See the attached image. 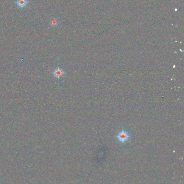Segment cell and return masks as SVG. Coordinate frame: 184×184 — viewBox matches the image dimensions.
Instances as JSON below:
<instances>
[{
    "instance_id": "7a4b0ae2",
    "label": "cell",
    "mask_w": 184,
    "mask_h": 184,
    "mask_svg": "<svg viewBox=\"0 0 184 184\" xmlns=\"http://www.w3.org/2000/svg\"><path fill=\"white\" fill-rule=\"evenodd\" d=\"M28 3V0H16V5L20 8H24L26 7Z\"/></svg>"
},
{
    "instance_id": "6da1fadb",
    "label": "cell",
    "mask_w": 184,
    "mask_h": 184,
    "mask_svg": "<svg viewBox=\"0 0 184 184\" xmlns=\"http://www.w3.org/2000/svg\"><path fill=\"white\" fill-rule=\"evenodd\" d=\"M129 137L130 136L125 131H122L119 132L117 136L119 141L120 142H125L127 141L129 138Z\"/></svg>"
},
{
    "instance_id": "3957f363",
    "label": "cell",
    "mask_w": 184,
    "mask_h": 184,
    "mask_svg": "<svg viewBox=\"0 0 184 184\" xmlns=\"http://www.w3.org/2000/svg\"><path fill=\"white\" fill-rule=\"evenodd\" d=\"M53 73H54V76L55 78H60L63 75L64 71H63V70L60 68H57L54 70Z\"/></svg>"
},
{
    "instance_id": "277c9868",
    "label": "cell",
    "mask_w": 184,
    "mask_h": 184,
    "mask_svg": "<svg viewBox=\"0 0 184 184\" xmlns=\"http://www.w3.org/2000/svg\"><path fill=\"white\" fill-rule=\"evenodd\" d=\"M60 21L58 19L56 18V17H53L50 20L49 24L50 26L52 27H56L57 26H58V25L60 24Z\"/></svg>"
}]
</instances>
